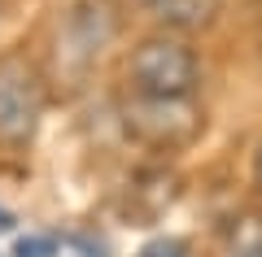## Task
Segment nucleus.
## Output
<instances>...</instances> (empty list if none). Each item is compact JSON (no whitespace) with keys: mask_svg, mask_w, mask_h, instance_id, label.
<instances>
[{"mask_svg":"<svg viewBox=\"0 0 262 257\" xmlns=\"http://www.w3.org/2000/svg\"><path fill=\"white\" fill-rule=\"evenodd\" d=\"M127 79L136 96H162V101H188L201 83V61L192 44L175 31L144 35L127 57Z\"/></svg>","mask_w":262,"mask_h":257,"instance_id":"f257e3e1","label":"nucleus"},{"mask_svg":"<svg viewBox=\"0 0 262 257\" xmlns=\"http://www.w3.org/2000/svg\"><path fill=\"white\" fill-rule=\"evenodd\" d=\"M44 118V74L27 48L0 53V148L22 153L35 144Z\"/></svg>","mask_w":262,"mask_h":257,"instance_id":"f03ea898","label":"nucleus"},{"mask_svg":"<svg viewBox=\"0 0 262 257\" xmlns=\"http://www.w3.org/2000/svg\"><path fill=\"white\" fill-rule=\"evenodd\" d=\"M122 127L149 148H184L201 135V113L192 96L188 101H162V96H136L122 105Z\"/></svg>","mask_w":262,"mask_h":257,"instance_id":"7ed1b4c3","label":"nucleus"},{"mask_svg":"<svg viewBox=\"0 0 262 257\" xmlns=\"http://www.w3.org/2000/svg\"><path fill=\"white\" fill-rule=\"evenodd\" d=\"M110 39H114V22H110V13H105L101 5H75V9H70L61 44H66V53H70V61H75V70H88Z\"/></svg>","mask_w":262,"mask_h":257,"instance_id":"20e7f679","label":"nucleus"},{"mask_svg":"<svg viewBox=\"0 0 262 257\" xmlns=\"http://www.w3.org/2000/svg\"><path fill=\"white\" fill-rule=\"evenodd\" d=\"M149 13L170 31H196V27H210L219 13V0H144Z\"/></svg>","mask_w":262,"mask_h":257,"instance_id":"39448f33","label":"nucleus"},{"mask_svg":"<svg viewBox=\"0 0 262 257\" xmlns=\"http://www.w3.org/2000/svg\"><path fill=\"white\" fill-rule=\"evenodd\" d=\"M57 236H22L13 244V257H57Z\"/></svg>","mask_w":262,"mask_h":257,"instance_id":"423d86ee","label":"nucleus"},{"mask_svg":"<svg viewBox=\"0 0 262 257\" xmlns=\"http://www.w3.org/2000/svg\"><path fill=\"white\" fill-rule=\"evenodd\" d=\"M140 257H188V240H179V236L149 240V244L140 248Z\"/></svg>","mask_w":262,"mask_h":257,"instance_id":"0eeeda50","label":"nucleus"},{"mask_svg":"<svg viewBox=\"0 0 262 257\" xmlns=\"http://www.w3.org/2000/svg\"><path fill=\"white\" fill-rule=\"evenodd\" d=\"M232 257H262V231L241 236V240H236V248H232Z\"/></svg>","mask_w":262,"mask_h":257,"instance_id":"6e6552de","label":"nucleus"},{"mask_svg":"<svg viewBox=\"0 0 262 257\" xmlns=\"http://www.w3.org/2000/svg\"><path fill=\"white\" fill-rule=\"evenodd\" d=\"M253 175H258V192H262V144H258V161H253Z\"/></svg>","mask_w":262,"mask_h":257,"instance_id":"1a4fd4ad","label":"nucleus"},{"mask_svg":"<svg viewBox=\"0 0 262 257\" xmlns=\"http://www.w3.org/2000/svg\"><path fill=\"white\" fill-rule=\"evenodd\" d=\"M13 227V214H5V209H0V231H9Z\"/></svg>","mask_w":262,"mask_h":257,"instance_id":"9d476101","label":"nucleus"}]
</instances>
